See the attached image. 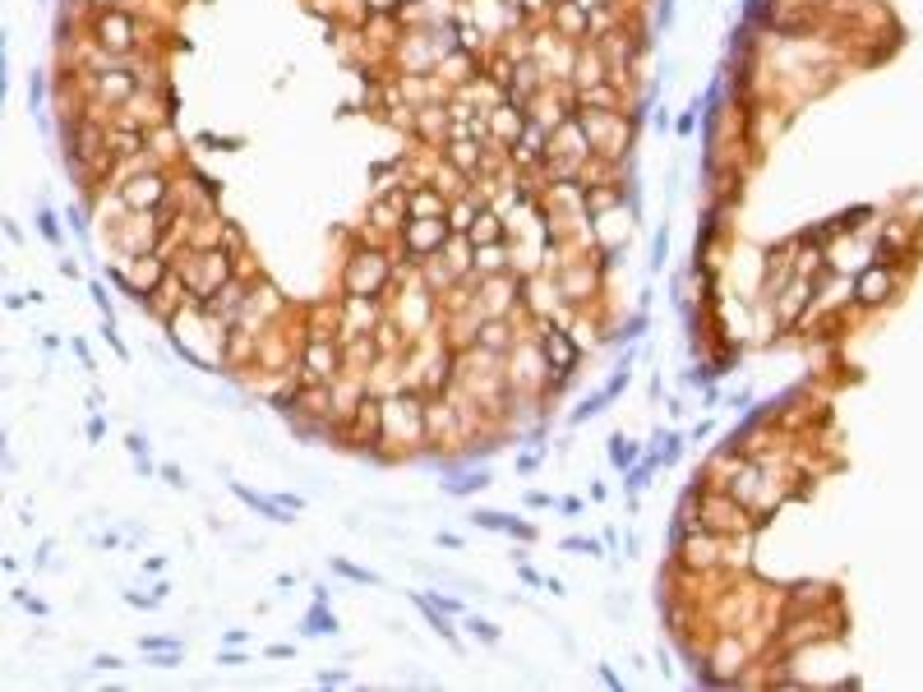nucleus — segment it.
I'll use <instances>...</instances> for the list:
<instances>
[{
  "instance_id": "obj_24",
  "label": "nucleus",
  "mask_w": 923,
  "mask_h": 692,
  "mask_svg": "<svg viewBox=\"0 0 923 692\" xmlns=\"http://www.w3.org/2000/svg\"><path fill=\"white\" fill-rule=\"evenodd\" d=\"M217 665H245V656H240V650H226V656H217Z\"/></svg>"
},
{
  "instance_id": "obj_26",
  "label": "nucleus",
  "mask_w": 923,
  "mask_h": 692,
  "mask_svg": "<svg viewBox=\"0 0 923 692\" xmlns=\"http://www.w3.org/2000/svg\"><path fill=\"white\" fill-rule=\"evenodd\" d=\"M162 475H167V484H176V490H180V484H185V480H180V471H176V466H162Z\"/></svg>"
},
{
  "instance_id": "obj_14",
  "label": "nucleus",
  "mask_w": 923,
  "mask_h": 692,
  "mask_svg": "<svg viewBox=\"0 0 923 692\" xmlns=\"http://www.w3.org/2000/svg\"><path fill=\"white\" fill-rule=\"evenodd\" d=\"M471 235H475V240H499V217H494V213H480L475 226H471Z\"/></svg>"
},
{
  "instance_id": "obj_4",
  "label": "nucleus",
  "mask_w": 923,
  "mask_h": 692,
  "mask_svg": "<svg viewBox=\"0 0 923 692\" xmlns=\"http://www.w3.org/2000/svg\"><path fill=\"white\" fill-rule=\"evenodd\" d=\"M379 281H383V259H379V254H355V259H351V272H346L351 296H365V287L374 291Z\"/></svg>"
},
{
  "instance_id": "obj_12",
  "label": "nucleus",
  "mask_w": 923,
  "mask_h": 692,
  "mask_svg": "<svg viewBox=\"0 0 923 692\" xmlns=\"http://www.w3.org/2000/svg\"><path fill=\"white\" fill-rule=\"evenodd\" d=\"M102 93L115 97V102H125V97L134 93V78H130V74H115V78L106 74V78H102Z\"/></svg>"
},
{
  "instance_id": "obj_11",
  "label": "nucleus",
  "mask_w": 923,
  "mask_h": 692,
  "mask_svg": "<svg viewBox=\"0 0 923 692\" xmlns=\"http://www.w3.org/2000/svg\"><path fill=\"white\" fill-rule=\"evenodd\" d=\"M305 632L309 637H324V632H337V619L324 609V600H318L314 609H309V619H305Z\"/></svg>"
},
{
  "instance_id": "obj_13",
  "label": "nucleus",
  "mask_w": 923,
  "mask_h": 692,
  "mask_svg": "<svg viewBox=\"0 0 923 692\" xmlns=\"http://www.w3.org/2000/svg\"><path fill=\"white\" fill-rule=\"evenodd\" d=\"M485 484H490V475H485V471H471L466 480H448L444 490H448V494H475V490H485Z\"/></svg>"
},
{
  "instance_id": "obj_3",
  "label": "nucleus",
  "mask_w": 923,
  "mask_h": 692,
  "mask_svg": "<svg viewBox=\"0 0 923 692\" xmlns=\"http://www.w3.org/2000/svg\"><path fill=\"white\" fill-rule=\"evenodd\" d=\"M444 240H448V226L438 222V217H416V222H407V250H411L416 259L434 254Z\"/></svg>"
},
{
  "instance_id": "obj_17",
  "label": "nucleus",
  "mask_w": 923,
  "mask_h": 692,
  "mask_svg": "<svg viewBox=\"0 0 923 692\" xmlns=\"http://www.w3.org/2000/svg\"><path fill=\"white\" fill-rule=\"evenodd\" d=\"M466 628H471V637H480V641H499V628L494 623H485V619H466Z\"/></svg>"
},
{
  "instance_id": "obj_1",
  "label": "nucleus",
  "mask_w": 923,
  "mask_h": 692,
  "mask_svg": "<svg viewBox=\"0 0 923 692\" xmlns=\"http://www.w3.org/2000/svg\"><path fill=\"white\" fill-rule=\"evenodd\" d=\"M93 32H97V42H102L106 51H115V56L134 47V19H130L125 10H102L97 23H93Z\"/></svg>"
},
{
  "instance_id": "obj_22",
  "label": "nucleus",
  "mask_w": 923,
  "mask_h": 692,
  "mask_svg": "<svg viewBox=\"0 0 923 692\" xmlns=\"http://www.w3.org/2000/svg\"><path fill=\"white\" fill-rule=\"evenodd\" d=\"M485 342H490V346H503V323H490V328H485Z\"/></svg>"
},
{
  "instance_id": "obj_18",
  "label": "nucleus",
  "mask_w": 923,
  "mask_h": 692,
  "mask_svg": "<svg viewBox=\"0 0 923 692\" xmlns=\"http://www.w3.org/2000/svg\"><path fill=\"white\" fill-rule=\"evenodd\" d=\"M453 161L462 171H475V148L471 143H453Z\"/></svg>"
},
{
  "instance_id": "obj_23",
  "label": "nucleus",
  "mask_w": 923,
  "mask_h": 692,
  "mask_svg": "<svg viewBox=\"0 0 923 692\" xmlns=\"http://www.w3.org/2000/svg\"><path fill=\"white\" fill-rule=\"evenodd\" d=\"M42 235H47V240H60V231H56V217H51V213H42Z\"/></svg>"
},
{
  "instance_id": "obj_8",
  "label": "nucleus",
  "mask_w": 923,
  "mask_h": 692,
  "mask_svg": "<svg viewBox=\"0 0 923 692\" xmlns=\"http://www.w3.org/2000/svg\"><path fill=\"white\" fill-rule=\"evenodd\" d=\"M305 364H309L314 379H333V374H337V351L324 346V342H314V346L305 351Z\"/></svg>"
},
{
  "instance_id": "obj_27",
  "label": "nucleus",
  "mask_w": 923,
  "mask_h": 692,
  "mask_svg": "<svg viewBox=\"0 0 923 692\" xmlns=\"http://www.w3.org/2000/svg\"><path fill=\"white\" fill-rule=\"evenodd\" d=\"M88 5H97V10H111V0H88Z\"/></svg>"
},
{
  "instance_id": "obj_2",
  "label": "nucleus",
  "mask_w": 923,
  "mask_h": 692,
  "mask_svg": "<svg viewBox=\"0 0 923 692\" xmlns=\"http://www.w3.org/2000/svg\"><path fill=\"white\" fill-rule=\"evenodd\" d=\"M120 198L130 203L134 213H148V208H157V203L167 198V176L162 171H148V176H134L125 189H120Z\"/></svg>"
},
{
  "instance_id": "obj_10",
  "label": "nucleus",
  "mask_w": 923,
  "mask_h": 692,
  "mask_svg": "<svg viewBox=\"0 0 923 692\" xmlns=\"http://www.w3.org/2000/svg\"><path fill=\"white\" fill-rule=\"evenodd\" d=\"M106 148H115V157H134V152H143V134L139 130H115L106 139Z\"/></svg>"
},
{
  "instance_id": "obj_6",
  "label": "nucleus",
  "mask_w": 923,
  "mask_h": 692,
  "mask_svg": "<svg viewBox=\"0 0 923 692\" xmlns=\"http://www.w3.org/2000/svg\"><path fill=\"white\" fill-rule=\"evenodd\" d=\"M231 490H235V499H240V503H250V508H259V512H263L268 521H277V526H287V521H296V517H291V512H287L282 503H272V499H263V494L245 490V484H231Z\"/></svg>"
},
{
  "instance_id": "obj_25",
  "label": "nucleus",
  "mask_w": 923,
  "mask_h": 692,
  "mask_svg": "<svg viewBox=\"0 0 923 692\" xmlns=\"http://www.w3.org/2000/svg\"><path fill=\"white\" fill-rule=\"evenodd\" d=\"M93 669H120V660H115V656H97Z\"/></svg>"
},
{
  "instance_id": "obj_16",
  "label": "nucleus",
  "mask_w": 923,
  "mask_h": 692,
  "mask_svg": "<svg viewBox=\"0 0 923 692\" xmlns=\"http://www.w3.org/2000/svg\"><path fill=\"white\" fill-rule=\"evenodd\" d=\"M333 573H342V577H351V582H360V586L374 582V573H365V567H351L346 558H333Z\"/></svg>"
},
{
  "instance_id": "obj_5",
  "label": "nucleus",
  "mask_w": 923,
  "mask_h": 692,
  "mask_svg": "<svg viewBox=\"0 0 923 692\" xmlns=\"http://www.w3.org/2000/svg\"><path fill=\"white\" fill-rule=\"evenodd\" d=\"M475 526H490V531H508V536H521V540H536V526L527 521H512L508 512H471Z\"/></svg>"
},
{
  "instance_id": "obj_7",
  "label": "nucleus",
  "mask_w": 923,
  "mask_h": 692,
  "mask_svg": "<svg viewBox=\"0 0 923 692\" xmlns=\"http://www.w3.org/2000/svg\"><path fill=\"white\" fill-rule=\"evenodd\" d=\"M545 351H549V360L558 364V370L573 374V364H577V346H573L564 333H554V328H549V333H545Z\"/></svg>"
},
{
  "instance_id": "obj_21",
  "label": "nucleus",
  "mask_w": 923,
  "mask_h": 692,
  "mask_svg": "<svg viewBox=\"0 0 923 692\" xmlns=\"http://www.w3.org/2000/svg\"><path fill=\"white\" fill-rule=\"evenodd\" d=\"M42 74H32V88H28V97H32V115H37V106H42Z\"/></svg>"
},
{
  "instance_id": "obj_9",
  "label": "nucleus",
  "mask_w": 923,
  "mask_h": 692,
  "mask_svg": "<svg viewBox=\"0 0 923 692\" xmlns=\"http://www.w3.org/2000/svg\"><path fill=\"white\" fill-rule=\"evenodd\" d=\"M881 291H887V268L872 263V268L859 277V300H868V305H872V300H881Z\"/></svg>"
},
{
  "instance_id": "obj_15",
  "label": "nucleus",
  "mask_w": 923,
  "mask_h": 692,
  "mask_svg": "<svg viewBox=\"0 0 923 692\" xmlns=\"http://www.w3.org/2000/svg\"><path fill=\"white\" fill-rule=\"evenodd\" d=\"M610 462L623 471L628 462H637V447H632V443H623V438H610Z\"/></svg>"
},
{
  "instance_id": "obj_20",
  "label": "nucleus",
  "mask_w": 923,
  "mask_h": 692,
  "mask_svg": "<svg viewBox=\"0 0 923 692\" xmlns=\"http://www.w3.org/2000/svg\"><path fill=\"white\" fill-rule=\"evenodd\" d=\"M564 549H577V554H600V545H595V540H586V536H568V540H564Z\"/></svg>"
},
{
  "instance_id": "obj_19",
  "label": "nucleus",
  "mask_w": 923,
  "mask_h": 692,
  "mask_svg": "<svg viewBox=\"0 0 923 692\" xmlns=\"http://www.w3.org/2000/svg\"><path fill=\"white\" fill-rule=\"evenodd\" d=\"M471 222H475L471 203H457V208H453V231H471Z\"/></svg>"
}]
</instances>
